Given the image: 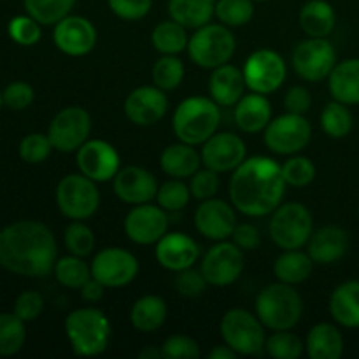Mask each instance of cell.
I'll list each match as a JSON object with an SVG mask.
<instances>
[{
	"mask_svg": "<svg viewBox=\"0 0 359 359\" xmlns=\"http://www.w3.org/2000/svg\"><path fill=\"white\" fill-rule=\"evenodd\" d=\"M58 256L56 238L39 221H18L0 230V266L25 277H46Z\"/></svg>",
	"mask_w": 359,
	"mask_h": 359,
	"instance_id": "1",
	"label": "cell"
},
{
	"mask_svg": "<svg viewBox=\"0 0 359 359\" xmlns=\"http://www.w3.org/2000/svg\"><path fill=\"white\" fill-rule=\"evenodd\" d=\"M283 168L269 156L245 158L230 179L231 205L244 216L262 217L280 205L286 193Z\"/></svg>",
	"mask_w": 359,
	"mask_h": 359,
	"instance_id": "2",
	"label": "cell"
},
{
	"mask_svg": "<svg viewBox=\"0 0 359 359\" xmlns=\"http://www.w3.org/2000/svg\"><path fill=\"white\" fill-rule=\"evenodd\" d=\"M65 335L76 356H100L111 342V323L100 309L81 307L67 316Z\"/></svg>",
	"mask_w": 359,
	"mask_h": 359,
	"instance_id": "3",
	"label": "cell"
},
{
	"mask_svg": "<svg viewBox=\"0 0 359 359\" xmlns=\"http://www.w3.org/2000/svg\"><path fill=\"white\" fill-rule=\"evenodd\" d=\"M221 109L212 98L189 97L177 105L172 118V128L181 142L200 146L217 132Z\"/></svg>",
	"mask_w": 359,
	"mask_h": 359,
	"instance_id": "4",
	"label": "cell"
},
{
	"mask_svg": "<svg viewBox=\"0 0 359 359\" xmlns=\"http://www.w3.org/2000/svg\"><path fill=\"white\" fill-rule=\"evenodd\" d=\"M255 309L265 328L293 330L304 316V300L291 284L276 283L259 291Z\"/></svg>",
	"mask_w": 359,
	"mask_h": 359,
	"instance_id": "5",
	"label": "cell"
},
{
	"mask_svg": "<svg viewBox=\"0 0 359 359\" xmlns=\"http://www.w3.org/2000/svg\"><path fill=\"white\" fill-rule=\"evenodd\" d=\"M237 41L230 27L223 23H207L196 28L189 37L188 55L200 69L212 70L224 65L233 56Z\"/></svg>",
	"mask_w": 359,
	"mask_h": 359,
	"instance_id": "6",
	"label": "cell"
},
{
	"mask_svg": "<svg viewBox=\"0 0 359 359\" xmlns=\"http://www.w3.org/2000/svg\"><path fill=\"white\" fill-rule=\"evenodd\" d=\"M269 231L273 244L279 245L283 251L302 249L304 245H307L309 238L314 231V219H312L311 210L304 203H280L273 210Z\"/></svg>",
	"mask_w": 359,
	"mask_h": 359,
	"instance_id": "7",
	"label": "cell"
},
{
	"mask_svg": "<svg viewBox=\"0 0 359 359\" xmlns=\"http://www.w3.org/2000/svg\"><path fill=\"white\" fill-rule=\"evenodd\" d=\"M224 344L241 356H258L265 351V325L245 309H231L219 325Z\"/></svg>",
	"mask_w": 359,
	"mask_h": 359,
	"instance_id": "8",
	"label": "cell"
},
{
	"mask_svg": "<svg viewBox=\"0 0 359 359\" xmlns=\"http://www.w3.org/2000/svg\"><path fill=\"white\" fill-rule=\"evenodd\" d=\"M56 205L60 212L72 221H84L93 216L100 205L97 182L84 174H69L56 186Z\"/></svg>",
	"mask_w": 359,
	"mask_h": 359,
	"instance_id": "9",
	"label": "cell"
},
{
	"mask_svg": "<svg viewBox=\"0 0 359 359\" xmlns=\"http://www.w3.org/2000/svg\"><path fill=\"white\" fill-rule=\"evenodd\" d=\"M293 69L307 83L326 79L337 65V51L326 37H311L294 48Z\"/></svg>",
	"mask_w": 359,
	"mask_h": 359,
	"instance_id": "10",
	"label": "cell"
},
{
	"mask_svg": "<svg viewBox=\"0 0 359 359\" xmlns=\"http://www.w3.org/2000/svg\"><path fill=\"white\" fill-rule=\"evenodd\" d=\"M263 139L266 147L276 154L300 153L311 142L312 126L304 114L286 112L269 123Z\"/></svg>",
	"mask_w": 359,
	"mask_h": 359,
	"instance_id": "11",
	"label": "cell"
},
{
	"mask_svg": "<svg viewBox=\"0 0 359 359\" xmlns=\"http://www.w3.org/2000/svg\"><path fill=\"white\" fill-rule=\"evenodd\" d=\"M91 133V116L86 109L79 105H70L62 109L51 119L48 137L53 147L60 153H74L79 149Z\"/></svg>",
	"mask_w": 359,
	"mask_h": 359,
	"instance_id": "12",
	"label": "cell"
},
{
	"mask_svg": "<svg viewBox=\"0 0 359 359\" xmlns=\"http://www.w3.org/2000/svg\"><path fill=\"white\" fill-rule=\"evenodd\" d=\"M245 86L255 93L270 95L283 86L287 67L283 56L273 49H256L244 63Z\"/></svg>",
	"mask_w": 359,
	"mask_h": 359,
	"instance_id": "13",
	"label": "cell"
},
{
	"mask_svg": "<svg viewBox=\"0 0 359 359\" xmlns=\"http://www.w3.org/2000/svg\"><path fill=\"white\" fill-rule=\"evenodd\" d=\"M244 263V251L237 244L219 241L203 255L200 270L210 286L224 287L242 276Z\"/></svg>",
	"mask_w": 359,
	"mask_h": 359,
	"instance_id": "14",
	"label": "cell"
},
{
	"mask_svg": "<svg viewBox=\"0 0 359 359\" xmlns=\"http://www.w3.org/2000/svg\"><path fill=\"white\" fill-rule=\"evenodd\" d=\"M91 277L105 287L128 286L139 276V262L123 248H105L95 255L91 262Z\"/></svg>",
	"mask_w": 359,
	"mask_h": 359,
	"instance_id": "15",
	"label": "cell"
},
{
	"mask_svg": "<svg viewBox=\"0 0 359 359\" xmlns=\"http://www.w3.org/2000/svg\"><path fill=\"white\" fill-rule=\"evenodd\" d=\"M76 163L81 174L95 182H107L119 172V154L112 144L102 139H88L76 151Z\"/></svg>",
	"mask_w": 359,
	"mask_h": 359,
	"instance_id": "16",
	"label": "cell"
},
{
	"mask_svg": "<svg viewBox=\"0 0 359 359\" xmlns=\"http://www.w3.org/2000/svg\"><path fill=\"white\" fill-rule=\"evenodd\" d=\"M168 212L160 205L140 203L125 217V233L133 244L153 245L167 233Z\"/></svg>",
	"mask_w": 359,
	"mask_h": 359,
	"instance_id": "17",
	"label": "cell"
},
{
	"mask_svg": "<svg viewBox=\"0 0 359 359\" xmlns=\"http://www.w3.org/2000/svg\"><path fill=\"white\" fill-rule=\"evenodd\" d=\"M53 41L63 55L79 58L97 46V28L88 18L69 14L55 25Z\"/></svg>",
	"mask_w": 359,
	"mask_h": 359,
	"instance_id": "18",
	"label": "cell"
},
{
	"mask_svg": "<svg viewBox=\"0 0 359 359\" xmlns=\"http://www.w3.org/2000/svg\"><path fill=\"white\" fill-rule=\"evenodd\" d=\"M195 226L209 241H226L237 226L235 207L219 198L202 200L195 210Z\"/></svg>",
	"mask_w": 359,
	"mask_h": 359,
	"instance_id": "19",
	"label": "cell"
},
{
	"mask_svg": "<svg viewBox=\"0 0 359 359\" xmlns=\"http://www.w3.org/2000/svg\"><path fill=\"white\" fill-rule=\"evenodd\" d=\"M202 163L216 172H233L248 158V147L238 135L216 132L202 144Z\"/></svg>",
	"mask_w": 359,
	"mask_h": 359,
	"instance_id": "20",
	"label": "cell"
},
{
	"mask_svg": "<svg viewBox=\"0 0 359 359\" xmlns=\"http://www.w3.org/2000/svg\"><path fill=\"white\" fill-rule=\"evenodd\" d=\"M168 111V98L158 86H139L125 98V116L139 126L156 125Z\"/></svg>",
	"mask_w": 359,
	"mask_h": 359,
	"instance_id": "21",
	"label": "cell"
},
{
	"mask_svg": "<svg viewBox=\"0 0 359 359\" xmlns=\"http://www.w3.org/2000/svg\"><path fill=\"white\" fill-rule=\"evenodd\" d=\"M112 188L121 202L128 205H140V203L153 202L160 186L149 170L137 165H128L125 168H119L118 174L114 175Z\"/></svg>",
	"mask_w": 359,
	"mask_h": 359,
	"instance_id": "22",
	"label": "cell"
},
{
	"mask_svg": "<svg viewBox=\"0 0 359 359\" xmlns=\"http://www.w3.org/2000/svg\"><path fill=\"white\" fill-rule=\"evenodd\" d=\"M156 262L163 269L170 272H181V270L189 269L195 265L200 258V245L189 235L181 233V231H172L165 233L160 241L156 242Z\"/></svg>",
	"mask_w": 359,
	"mask_h": 359,
	"instance_id": "23",
	"label": "cell"
},
{
	"mask_svg": "<svg viewBox=\"0 0 359 359\" xmlns=\"http://www.w3.org/2000/svg\"><path fill=\"white\" fill-rule=\"evenodd\" d=\"M349 249V235L340 226H323L312 231L307 252L318 265H332L344 258Z\"/></svg>",
	"mask_w": 359,
	"mask_h": 359,
	"instance_id": "24",
	"label": "cell"
},
{
	"mask_svg": "<svg viewBox=\"0 0 359 359\" xmlns=\"http://www.w3.org/2000/svg\"><path fill=\"white\" fill-rule=\"evenodd\" d=\"M244 72L235 65H224L212 69L209 79V93L210 98L216 102L219 107H231L237 104L245 91Z\"/></svg>",
	"mask_w": 359,
	"mask_h": 359,
	"instance_id": "25",
	"label": "cell"
},
{
	"mask_svg": "<svg viewBox=\"0 0 359 359\" xmlns=\"http://www.w3.org/2000/svg\"><path fill=\"white\" fill-rule=\"evenodd\" d=\"M233 116L238 130L244 133L265 132L269 123L272 121V105L266 95L251 91L235 104Z\"/></svg>",
	"mask_w": 359,
	"mask_h": 359,
	"instance_id": "26",
	"label": "cell"
},
{
	"mask_svg": "<svg viewBox=\"0 0 359 359\" xmlns=\"http://www.w3.org/2000/svg\"><path fill=\"white\" fill-rule=\"evenodd\" d=\"M328 88L333 100L346 105L359 104V58L337 63L328 76Z\"/></svg>",
	"mask_w": 359,
	"mask_h": 359,
	"instance_id": "27",
	"label": "cell"
},
{
	"mask_svg": "<svg viewBox=\"0 0 359 359\" xmlns=\"http://www.w3.org/2000/svg\"><path fill=\"white\" fill-rule=\"evenodd\" d=\"M202 165V154L196 153L195 146H189L179 140L177 144L165 147L160 154V167L168 177L188 179Z\"/></svg>",
	"mask_w": 359,
	"mask_h": 359,
	"instance_id": "28",
	"label": "cell"
},
{
	"mask_svg": "<svg viewBox=\"0 0 359 359\" xmlns=\"http://www.w3.org/2000/svg\"><path fill=\"white\" fill-rule=\"evenodd\" d=\"M330 314L346 328H359V280H347L330 297Z\"/></svg>",
	"mask_w": 359,
	"mask_h": 359,
	"instance_id": "29",
	"label": "cell"
},
{
	"mask_svg": "<svg viewBox=\"0 0 359 359\" xmlns=\"http://www.w3.org/2000/svg\"><path fill=\"white\" fill-rule=\"evenodd\" d=\"M305 346L311 359H339L344 354V337L335 325L319 323L309 332Z\"/></svg>",
	"mask_w": 359,
	"mask_h": 359,
	"instance_id": "30",
	"label": "cell"
},
{
	"mask_svg": "<svg viewBox=\"0 0 359 359\" xmlns=\"http://www.w3.org/2000/svg\"><path fill=\"white\" fill-rule=\"evenodd\" d=\"M298 21L309 37H328L335 28L337 14L326 0H309L300 9Z\"/></svg>",
	"mask_w": 359,
	"mask_h": 359,
	"instance_id": "31",
	"label": "cell"
},
{
	"mask_svg": "<svg viewBox=\"0 0 359 359\" xmlns=\"http://www.w3.org/2000/svg\"><path fill=\"white\" fill-rule=\"evenodd\" d=\"M167 314L168 309L163 298L158 294H146L132 305L130 321L137 332L153 333L163 326Z\"/></svg>",
	"mask_w": 359,
	"mask_h": 359,
	"instance_id": "32",
	"label": "cell"
},
{
	"mask_svg": "<svg viewBox=\"0 0 359 359\" xmlns=\"http://www.w3.org/2000/svg\"><path fill=\"white\" fill-rule=\"evenodd\" d=\"M217 0H168L170 20L177 21L186 28L203 27L216 16Z\"/></svg>",
	"mask_w": 359,
	"mask_h": 359,
	"instance_id": "33",
	"label": "cell"
},
{
	"mask_svg": "<svg viewBox=\"0 0 359 359\" xmlns=\"http://www.w3.org/2000/svg\"><path fill=\"white\" fill-rule=\"evenodd\" d=\"M312 269L314 262L309 252H304L302 249H287L273 262V276L279 283L291 284V286L305 283L311 277Z\"/></svg>",
	"mask_w": 359,
	"mask_h": 359,
	"instance_id": "34",
	"label": "cell"
},
{
	"mask_svg": "<svg viewBox=\"0 0 359 359\" xmlns=\"http://www.w3.org/2000/svg\"><path fill=\"white\" fill-rule=\"evenodd\" d=\"M151 42L160 55H181L188 49L189 35L186 27L174 20L161 21L151 34Z\"/></svg>",
	"mask_w": 359,
	"mask_h": 359,
	"instance_id": "35",
	"label": "cell"
},
{
	"mask_svg": "<svg viewBox=\"0 0 359 359\" xmlns=\"http://www.w3.org/2000/svg\"><path fill=\"white\" fill-rule=\"evenodd\" d=\"M53 272L56 280L69 290H81L91 279V266L76 255L56 259Z\"/></svg>",
	"mask_w": 359,
	"mask_h": 359,
	"instance_id": "36",
	"label": "cell"
},
{
	"mask_svg": "<svg viewBox=\"0 0 359 359\" xmlns=\"http://www.w3.org/2000/svg\"><path fill=\"white\" fill-rule=\"evenodd\" d=\"M27 340L25 321L14 312L0 314V356H14L20 353Z\"/></svg>",
	"mask_w": 359,
	"mask_h": 359,
	"instance_id": "37",
	"label": "cell"
},
{
	"mask_svg": "<svg viewBox=\"0 0 359 359\" xmlns=\"http://www.w3.org/2000/svg\"><path fill=\"white\" fill-rule=\"evenodd\" d=\"M321 128L332 139H344L353 130V114L349 107L339 100L326 104L321 112Z\"/></svg>",
	"mask_w": 359,
	"mask_h": 359,
	"instance_id": "38",
	"label": "cell"
},
{
	"mask_svg": "<svg viewBox=\"0 0 359 359\" xmlns=\"http://www.w3.org/2000/svg\"><path fill=\"white\" fill-rule=\"evenodd\" d=\"M151 74L154 86L163 91H172L181 86L184 79V63L179 55H161V58L154 62Z\"/></svg>",
	"mask_w": 359,
	"mask_h": 359,
	"instance_id": "39",
	"label": "cell"
},
{
	"mask_svg": "<svg viewBox=\"0 0 359 359\" xmlns=\"http://www.w3.org/2000/svg\"><path fill=\"white\" fill-rule=\"evenodd\" d=\"M27 14L41 25H56L69 16L76 6V0H23Z\"/></svg>",
	"mask_w": 359,
	"mask_h": 359,
	"instance_id": "40",
	"label": "cell"
},
{
	"mask_svg": "<svg viewBox=\"0 0 359 359\" xmlns=\"http://www.w3.org/2000/svg\"><path fill=\"white\" fill-rule=\"evenodd\" d=\"M255 16L252 0H217L216 18L226 27H244Z\"/></svg>",
	"mask_w": 359,
	"mask_h": 359,
	"instance_id": "41",
	"label": "cell"
},
{
	"mask_svg": "<svg viewBox=\"0 0 359 359\" xmlns=\"http://www.w3.org/2000/svg\"><path fill=\"white\" fill-rule=\"evenodd\" d=\"M265 349L266 354L273 359H298L304 354L305 344L290 330H280L266 339Z\"/></svg>",
	"mask_w": 359,
	"mask_h": 359,
	"instance_id": "42",
	"label": "cell"
},
{
	"mask_svg": "<svg viewBox=\"0 0 359 359\" xmlns=\"http://www.w3.org/2000/svg\"><path fill=\"white\" fill-rule=\"evenodd\" d=\"M189 200H191V189L182 182V179L172 177L158 188L156 202L167 212H179L188 205Z\"/></svg>",
	"mask_w": 359,
	"mask_h": 359,
	"instance_id": "43",
	"label": "cell"
},
{
	"mask_svg": "<svg viewBox=\"0 0 359 359\" xmlns=\"http://www.w3.org/2000/svg\"><path fill=\"white\" fill-rule=\"evenodd\" d=\"M63 242L70 255L86 258L95 249V233L88 224H84V221H72L67 224Z\"/></svg>",
	"mask_w": 359,
	"mask_h": 359,
	"instance_id": "44",
	"label": "cell"
},
{
	"mask_svg": "<svg viewBox=\"0 0 359 359\" xmlns=\"http://www.w3.org/2000/svg\"><path fill=\"white\" fill-rule=\"evenodd\" d=\"M284 181L293 188H305L316 179V165L305 156H293L280 165Z\"/></svg>",
	"mask_w": 359,
	"mask_h": 359,
	"instance_id": "45",
	"label": "cell"
},
{
	"mask_svg": "<svg viewBox=\"0 0 359 359\" xmlns=\"http://www.w3.org/2000/svg\"><path fill=\"white\" fill-rule=\"evenodd\" d=\"M53 149L55 147H53L48 133H28L20 142L21 160L30 165H37L48 160Z\"/></svg>",
	"mask_w": 359,
	"mask_h": 359,
	"instance_id": "46",
	"label": "cell"
},
{
	"mask_svg": "<svg viewBox=\"0 0 359 359\" xmlns=\"http://www.w3.org/2000/svg\"><path fill=\"white\" fill-rule=\"evenodd\" d=\"M9 37L20 46H34L41 41L42 30L41 23L27 14V16H16L9 21Z\"/></svg>",
	"mask_w": 359,
	"mask_h": 359,
	"instance_id": "47",
	"label": "cell"
},
{
	"mask_svg": "<svg viewBox=\"0 0 359 359\" xmlns=\"http://www.w3.org/2000/svg\"><path fill=\"white\" fill-rule=\"evenodd\" d=\"M161 353L167 359H198L202 356L198 342L188 335H172L161 344Z\"/></svg>",
	"mask_w": 359,
	"mask_h": 359,
	"instance_id": "48",
	"label": "cell"
},
{
	"mask_svg": "<svg viewBox=\"0 0 359 359\" xmlns=\"http://www.w3.org/2000/svg\"><path fill=\"white\" fill-rule=\"evenodd\" d=\"M189 189H191V196L198 200L214 198L216 193L219 191V172L207 167L203 170L198 168L189 177Z\"/></svg>",
	"mask_w": 359,
	"mask_h": 359,
	"instance_id": "49",
	"label": "cell"
},
{
	"mask_svg": "<svg viewBox=\"0 0 359 359\" xmlns=\"http://www.w3.org/2000/svg\"><path fill=\"white\" fill-rule=\"evenodd\" d=\"M174 284L175 290H177L182 297L193 298L202 294L209 283H207L205 277H203L202 270H196L193 269V266H189V269L177 272Z\"/></svg>",
	"mask_w": 359,
	"mask_h": 359,
	"instance_id": "50",
	"label": "cell"
},
{
	"mask_svg": "<svg viewBox=\"0 0 359 359\" xmlns=\"http://www.w3.org/2000/svg\"><path fill=\"white\" fill-rule=\"evenodd\" d=\"M4 97V105H7L13 111H23V109L30 107L32 102L35 98L34 88L28 83L23 81H16V83H11L6 90L2 91Z\"/></svg>",
	"mask_w": 359,
	"mask_h": 359,
	"instance_id": "51",
	"label": "cell"
},
{
	"mask_svg": "<svg viewBox=\"0 0 359 359\" xmlns=\"http://www.w3.org/2000/svg\"><path fill=\"white\" fill-rule=\"evenodd\" d=\"M107 4L116 16L126 21L142 20L153 7V0H107Z\"/></svg>",
	"mask_w": 359,
	"mask_h": 359,
	"instance_id": "52",
	"label": "cell"
},
{
	"mask_svg": "<svg viewBox=\"0 0 359 359\" xmlns=\"http://www.w3.org/2000/svg\"><path fill=\"white\" fill-rule=\"evenodd\" d=\"M44 311V298L37 291H25L14 302V314L25 323L35 321Z\"/></svg>",
	"mask_w": 359,
	"mask_h": 359,
	"instance_id": "53",
	"label": "cell"
},
{
	"mask_svg": "<svg viewBox=\"0 0 359 359\" xmlns=\"http://www.w3.org/2000/svg\"><path fill=\"white\" fill-rule=\"evenodd\" d=\"M231 241L237 244L242 251H256L262 244V233L258 228L251 223H237L233 233H231Z\"/></svg>",
	"mask_w": 359,
	"mask_h": 359,
	"instance_id": "54",
	"label": "cell"
},
{
	"mask_svg": "<svg viewBox=\"0 0 359 359\" xmlns=\"http://www.w3.org/2000/svg\"><path fill=\"white\" fill-rule=\"evenodd\" d=\"M311 105H312V95L311 91L304 86L290 88L286 97H284V107H286V112H293V114H305V112H309Z\"/></svg>",
	"mask_w": 359,
	"mask_h": 359,
	"instance_id": "55",
	"label": "cell"
},
{
	"mask_svg": "<svg viewBox=\"0 0 359 359\" xmlns=\"http://www.w3.org/2000/svg\"><path fill=\"white\" fill-rule=\"evenodd\" d=\"M104 291H105L104 284L98 283L97 279H93V277H91V279L88 280L83 287H81V297H83V300H86L88 304H95V302L102 300V297H104Z\"/></svg>",
	"mask_w": 359,
	"mask_h": 359,
	"instance_id": "56",
	"label": "cell"
},
{
	"mask_svg": "<svg viewBox=\"0 0 359 359\" xmlns=\"http://www.w3.org/2000/svg\"><path fill=\"white\" fill-rule=\"evenodd\" d=\"M209 358L210 359H233L237 358V353H235L228 344H224V346L214 347V349L209 353Z\"/></svg>",
	"mask_w": 359,
	"mask_h": 359,
	"instance_id": "57",
	"label": "cell"
},
{
	"mask_svg": "<svg viewBox=\"0 0 359 359\" xmlns=\"http://www.w3.org/2000/svg\"><path fill=\"white\" fill-rule=\"evenodd\" d=\"M140 359H161L163 358V353H161V346L160 347H146L139 353Z\"/></svg>",
	"mask_w": 359,
	"mask_h": 359,
	"instance_id": "58",
	"label": "cell"
},
{
	"mask_svg": "<svg viewBox=\"0 0 359 359\" xmlns=\"http://www.w3.org/2000/svg\"><path fill=\"white\" fill-rule=\"evenodd\" d=\"M4 105V97H2V91H0V109H2Z\"/></svg>",
	"mask_w": 359,
	"mask_h": 359,
	"instance_id": "59",
	"label": "cell"
},
{
	"mask_svg": "<svg viewBox=\"0 0 359 359\" xmlns=\"http://www.w3.org/2000/svg\"><path fill=\"white\" fill-rule=\"evenodd\" d=\"M252 2H266V0H252Z\"/></svg>",
	"mask_w": 359,
	"mask_h": 359,
	"instance_id": "60",
	"label": "cell"
},
{
	"mask_svg": "<svg viewBox=\"0 0 359 359\" xmlns=\"http://www.w3.org/2000/svg\"><path fill=\"white\" fill-rule=\"evenodd\" d=\"M358 214H359V209H358Z\"/></svg>",
	"mask_w": 359,
	"mask_h": 359,
	"instance_id": "61",
	"label": "cell"
}]
</instances>
